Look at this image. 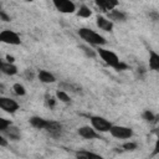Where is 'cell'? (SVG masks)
<instances>
[{
  "mask_svg": "<svg viewBox=\"0 0 159 159\" xmlns=\"http://www.w3.org/2000/svg\"><path fill=\"white\" fill-rule=\"evenodd\" d=\"M11 120L6 119V118H0V132H4L6 128H9L11 125Z\"/></svg>",
  "mask_w": 159,
  "mask_h": 159,
  "instance_id": "cell-24",
  "label": "cell"
},
{
  "mask_svg": "<svg viewBox=\"0 0 159 159\" xmlns=\"http://www.w3.org/2000/svg\"><path fill=\"white\" fill-rule=\"evenodd\" d=\"M77 133H78V135L82 137L83 139H98V138L101 139L99 132H97L92 125H91V127H89V125H83V127L78 128Z\"/></svg>",
  "mask_w": 159,
  "mask_h": 159,
  "instance_id": "cell-8",
  "label": "cell"
},
{
  "mask_svg": "<svg viewBox=\"0 0 159 159\" xmlns=\"http://www.w3.org/2000/svg\"><path fill=\"white\" fill-rule=\"evenodd\" d=\"M0 17H1V20L5 21V22H9V21H10V16H7L2 10L0 11Z\"/></svg>",
  "mask_w": 159,
  "mask_h": 159,
  "instance_id": "cell-27",
  "label": "cell"
},
{
  "mask_svg": "<svg viewBox=\"0 0 159 159\" xmlns=\"http://www.w3.org/2000/svg\"><path fill=\"white\" fill-rule=\"evenodd\" d=\"M159 153V135L157 138V142H155V145H154V150H153V155L158 154Z\"/></svg>",
  "mask_w": 159,
  "mask_h": 159,
  "instance_id": "cell-28",
  "label": "cell"
},
{
  "mask_svg": "<svg viewBox=\"0 0 159 159\" xmlns=\"http://www.w3.org/2000/svg\"><path fill=\"white\" fill-rule=\"evenodd\" d=\"M123 149H124V150H129V152H132V150L137 149V143H134V142H127V143L123 144Z\"/></svg>",
  "mask_w": 159,
  "mask_h": 159,
  "instance_id": "cell-25",
  "label": "cell"
},
{
  "mask_svg": "<svg viewBox=\"0 0 159 159\" xmlns=\"http://www.w3.org/2000/svg\"><path fill=\"white\" fill-rule=\"evenodd\" d=\"M0 41L7 45H15V46L21 43L20 36L12 30H2L0 32Z\"/></svg>",
  "mask_w": 159,
  "mask_h": 159,
  "instance_id": "cell-5",
  "label": "cell"
},
{
  "mask_svg": "<svg viewBox=\"0 0 159 159\" xmlns=\"http://www.w3.org/2000/svg\"><path fill=\"white\" fill-rule=\"evenodd\" d=\"M0 68H1V72H2L4 75H7V76H14V75L17 73V67H16L12 62L1 61Z\"/></svg>",
  "mask_w": 159,
  "mask_h": 159,
  "instance_id": "cell-13",
  "label": "cell"
},
{
  "mask_svg": "<svg viewBox=\"0 0 159 159\" xmlns=\"http://www.w3.org/2000/svg\"><path fill=\"white\" fill-rule=\"evenodd\" d=\"M149 17L154 21V22H159V12L158 11H152L149 14Z\"/></svg>",
  "mask_w": 159,
  "mask_h": 159,
  "instance_id": "cell-26",
  "label": "cell"
},
{
  "mask_svg": "<svg viewBox=\"0 0 159 159\" xmlns=\"http://www.w3.org/2000/svg\"><path fill=\"white\" fill-rule=\"evenodd\" d=\"M96 25L98 26L99 30H103V31H107V32H111L113 30V21L109 20L108 17H106V16H102V15L97 16Z\"/></svg>",
  "mask_w": 159,
  "mask_h": 159,
  "instance_id": "cell-9",
  "label": "cell"
},
{
  "mask_svg": "<svg viewBox=\"0 0 159 159\" xmlns=\"http://www.w3.org/2000/svg\"><path fill=\"white\" fill-rule=\"evenodd\" d=\"M4 135H6V138H9L10 140H20L21 134H20V129L15 125H10L9 128H6L4 132H1Z\"/></svg>",
  "mask_w": 159,
  "mask_h": 159,
  "instance_id": "cell-12",
  "label": "cell"
},
{
  "mask_svg": "<svg viewBox=\"0 0 159 159\" xmlns=\"http://www.w3.org/2000/svg\"><path fill=\"white\" fill-rule=\"evenodd\" d=\"M97 55L101 57V60L109 67L114 68L116 71H123V70H127V65L120 62L119 57L117 56V53H114L113 51L111 50H106V48H102L98 46L97 48Z\"/></svg>",
  "mask_w": 159,
  "mask_h": 159,
  "instance_id": "cell-1",
  "label": "cell"
},
{
  "mask_svg": "<svg viewBox=\"0 0 159 159\" xmlns=\"http://www.w3.org/2000/svg\"><path fill=\"white\" fill-rule=\"evenodd\" d=\"M29 122H30V124H31L34 128H36V129H46V128L48 127V124H50L51 120L45 119V118H42V117L34 116V117H31V118L29 119Z\"/></svg>",
  "mask_w": 159,
  "mask_h": 159,
  "instance_id": "cell-11",
  "label": "cell"
},
{
  "mask_svg": "<svg viewBox=\"0 0 159 159\" xmlns=\"http://www.w3.org/2000/svg\"><path fill=\"white\" fill-rule=\"evenodd\" d=\"M6 60H7V62H12V63H14V61H15V58H14L12 56H10V55H6Z\"/></svg>",
  "mask_w": 159,
  "mask_h": 159,
  "instance_id": "cell-30",
  "label": "cell"
},
{
  "mask_svg": "<svg viewBox=\"0 0 159 159\" xmlns=\"http://www.w3.org/2000/svg\"><path fill=\"white\" fill-rule=\"evenodd\" d=\"M89 122H91V125L99 133H104V132H109L111 127L113 125L108 119L103 118V117H99V116H91L89 117Z\"/></svg>",
  "mask_w": 159,
  "mask_h": 159,
  "instance_id": "cell-3",
  "label": "cell"
},
{
  "mask_svg": "<svg viewBox=\"0 0 159 159\" xmlns=\"http://www.w3.org/2000/svg\"><path fill=\"white\" fill-rule=\"evenodd\" d=\"M94 2L99 9L106 12H109L118 6V0H94Z\"/></svg>",
  "mask_w": 159,
  "mask_h": 159,
  "instance_id": "cell-10",
  "label": "cell"
},
{
  "mask_svg": "<svg viewBox=\"0 0 159 159\" xmlns=\"http://www.w3.org/2000/svg\"><path fill=\"white\" fill-rule=\"evenodd\" d=\"M37 77L42 83H53L56 81V77L46 70H40L37 73Z\"/></svg>",
  "mask_w": 159,
  "mask_h": 159,
  "instance_id": "cell-16",
  "label": "cell"
},
{
  "mask_svg": "<svg viewBox=\"0 0 159 159\" xmlns=\"http://www.w3.org/2000/svg\"><path fill=\"white\" fill-rule=\"evenodd\" d=\"M56 98L60 101V102H63V103H70V96L67 94V92L66 91H63V89H58L57 92H56Z\"/></svg>",
  "mask_w": 159,
  "mask_h": 159,
  "instance_id": "cell-20",
  "label": "cell"
},
{
  "mask_svg": "<svg viewBox=\"0 0 159 159\" xmlns=\"http://www.w3.org/2000/svg\"><path fill=\"white\" fill-rule=\"evenodd\" d=\"M142 118L145 120V122H154L155 120V116L152 111L149 109H145L143 113H142Z\"/></svg>",
  "mask_w": 159,
  "mask_h": 159,
  "instance_id": "cell-23",
  "label": "cell"
},
{
  "mask_svg": "<svg viewBox=\"0 0 159 159\" xmlns=\"http://www.w3.org/2000/svg\"><path fill=\"white\" fill-rule=\"evenodd\" d=\"M78 35H80V37H81L83 41H86V42L89 43V45L102 46V45H104V43L107 42L106 39H104L102 35L97 34L96 31H93V30H91V29H88V27H81V29L78 30Z\"/></svg>",
  "mask_w": 159,
  "mask_h": 159,
  "instance_id": "cell-2",
  "label": "cell"
},
{
  "mask_svg": "<svg viewBox=\"0 0 159 159\" xmlns=\"http://www.w3.org/2000/svg\"><path fill=\"white\" fill-rule=\"evenodd\" d=\"M12 89H14V93L16 96H25L26 94V88L21 83H15L12 86Z\"/></svg>",
  "mask_w": 159,
  "mask_h": 159,
  "instance_id": "cell-21",
  "label": "cell"
},
{
  "mask_svg": "<svg viewBox=\"0 0 159 159\" xmlns=\"http://www.w3.org/2000/svg\"><path fill=\"white\" fill-rule=\"evenodd\" d=\"M107 14H108V19L112 20V21H124L127 19L125 12H123V11H120L118 9H113Z\"/></svg>",
  "mask_w": 159,
  "mask_h": 159,
  "instance_id": "cell-17",
  "label": "cell"
},
{
  "mask_svg": "<svg viewBox=\"0 0 159 159\" xmlns=\"http://www.w3.org/2000/svg\"><path fill=\"white\" fill-rule=\"evenodd\" d=\"M149 68L153 71H159V53L154 50H149Z\"/></svg>",
  "mask_w": 159,
  "mask_h": 159,
  "instance_id": "cell-15",
  "label": "cell"
},
{
  "mask_svg": "<svg viewBox=\"0 0 159 159\" xmlns=\"http://www.w3.org/2000/svg\"><path fill=\"white\" fill-rule=\"evenodd\" d=\"M0 107L4 112L6 113H15L17 109H19V103L11 98H7V97H0Z\"/></svg>",
  "mask_w": 159,
  "mask_h": 159,
  "instance_id": "cell-7",
  "label": "cell"
},
{
  "mask_svg": "<svg viewBox=\"0 0 159 159\" xmlns=\"http://www.w3.org/2000/svg\"><path fill=\"white\" fill-rule=\"evenodd\" d=\"M55 7L63 14H72L76 11V5L71 0H52Z\"/></svg>",
  "mask_w": 159,
  "mask_h": 159,
  "instance_id": "cell-6",
  "label": "cell"
},
{
  "mask_svg": "<svg viewBox=\"0 0 159 159\" xmlns=\"http://www.w3.org/2000/svg\"><path fill=\"white\" fill-rule=\"evenodd\" d=\"M91 15H92V11H91V9H89L88 6H86V5L80 6V9L77 10V16H80V17L87 19V17H91Z\"/></svg>",
  "mask_w": 159,
  "mask_h": 159,
  "instance_id": "cell-18",
  "label": "cell"
},
{
  "mask_svg": "<svg viewBox=\"0 0 159 159\" xmlns=\"http://www.w3.org/2000/svg\"><path fill=\"white\" fill-rule=\"evenodd\" d=\"M26 76H27L29 78H32V77H34V75H32V72H31L30 70H26Z\"/></svg>",
  "mask_w": 159,
  "mask_h": 159,
  "instance_id": "cell-31",
  "label": "cell"
},
{
  "mask_svg": "<svg viewBox=\"0 0 159 159\" xmlns=\"http://www.w3.org/2000/svg\"><path fill=\"white\" fill-rule=\"evenodd\" d=\"M51 137H58L61 135V130H62V125L58 123V122H55V120H51L48 127L45 129Z\"/></svg>",
  "mask_w": 159,
  "mask_h": 159,
  "instance_id": "cell-14",
  "label": "cell"
},
{
  "mask_svg": "<svg viewBox=\"0 0 159 159\" xmlns=\"http://www.w3.org/2000/svg\"><path fill=\"white\" fill-rule=\"evenodd\" d=\"M7 145V140L5 137H0V147H6Z\"/></svg>",
  "mask_w": 159,
  "mask_h": 159,
  "instance_id": "cell-29",
  "label": "cell"
},
{
  "mask_svg": "<svg viewBox=\"0 0 159 159\" xmlns=\"http://www.w3.org/2000/svg\"><path fill=\"white\" fill-rule=\"evenodd\" d=\"M111 135H113L114 138L118 139H129L133 137V129L129 127H124V125H116L113 124L109 129Z\"/></svg>",
  "mask_w": 159,
  "mask_h": 159,
  "instance_id": "cell-4",
  "label": "cell"
},
{
  "mask_svg": "<svg viewBox=\"0 0 159 159\" xmlns=\"http://www.w3.org/2000/svg\"><path fill=\"white\" fill-rule=\"evenodd\" d=\"M80 48L84 52V55H86L87 57H91V58H94V57H96V52H94V50H92L89 46L81 45V46H80Z\"/></svg>",
  "mask_w": 159,
  "mask_h": 159,
  "instance_id": "cell-22",
  "label": "cell"
},
{
  "mask_svg": "<svg viewBox=\"0 0 159 159\" xmlns=\"http://www.w3.org/2000/svg\"><path fill=\"white\" fill-rule=\"evenodd\" d=\"M76 158H101V155L98 154H94L92 152H87V150H80V152H76L75 153Z\"/></svg>",
  "mask_w": 159,
  "mask_h": 159,
  "instance_id": "cell-19",
  "label": "cell"
}]
</instances>
